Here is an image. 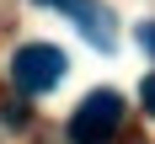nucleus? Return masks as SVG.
Wrapping results in <instances>:
<instances>
[{
    "label": "nucleus",
    "instance_id": "obj_3",
    "mask_svg": "<svg viewBox=\"0 0 155 144\" xmlns=\"http://www.w3.org/2000/svg\"><path fill=\"white\" fill-rule=\"evenodd\" d=\"M43 5H59V11H70V16L80 21V32H86V37H91L102 53L118 43V32H112V11H107V5H96V0H43Z\"/></svg>",
    "mask_w": 155,
    "mask_h": 144
},
{
    "label": "nucleus",
    "instance_id": "obj_5",
    "mask_svg": "<svg viewBox=\"0 0 155 144\" xmlns=\"http://www.w3.org/2000/svg\"><path fill=\"white\" fill-rule=\"evenodd\" d=\"M139 43L150 48V59H155V21H144V27H139Z\"/></svg>",
    "mask_w": 155,
    "mask_h": 144
},
{
    "label": "nucleus",
    "instance_id": "obj_1",
    "mask_svg": "<svg viewBox=\"0 0 155 144\" xmlns=\"http://www.w3.org/2000/svg\"><path fill=\"white\" fill-rule=\"evenodd\" d=\"M123 123V96L118 91H91L70 112V144H107Z\"/></svg>",
    "mask_w": 155,
    "mask_h": 144
},
{
    "label": "nucleus",
    "instance_id": "obj_2",
    "mask_svg": "<svg viewBox=\"0 0 155 144\" xmlns=\"http://www.w3.org/2000/svg\"><path fill=\"white\" fill-rule=\"evenodd\" d=\"M11 80H16L27 96L54 91V85L64 80V53H59L54 43H27V48H16V59H11Z\"/></svg>",
    "mask_w": 155,
    "mask_h": 144
},
{
    "label": "nucleus",
    "instance_id": "obj_4",
    "mask_svg": "<svg viewBox=\"0 0 155 144\" xmlns=\"http://www.w3.org/2000/svg\"><path fill=\"white\" fill-rule=\"evenodd\" d=\"M139 96H144V112H150V117H155V75H150V80H144V85H139Z\"/></svg>",
    "mask_w": 155,
    "mask_h": 144
}]
</instances>
